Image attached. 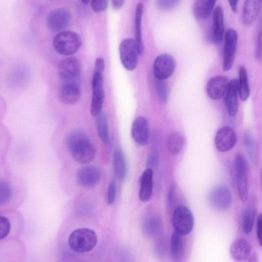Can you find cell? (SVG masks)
Wrapping results in <instances>:
<instances>
[{
  "label": "cell",
  "instance_id": "1",
  "mask_svg": "<svg viewBox=\"0 0 262 262\" xmlns=\"http://www.w3.org/2000/svg\"><path fill=\"white\" fill-rule=\"evenodd\" d=\"M67 146L73 159L81 164H87L94 159L96 149L86 134L77 130L67 137Z\"/></svg>",
  "mask_w": 262,
  "mask_h": 262
},
{
  "label": "cell",
  "instance_id": "2",
  "mask_svg": "<svg viewBox=\"0 0 262 262\" xmlns=\"http://www.w3.org/2000/svg\"><path fill=\"white\" fill-rule=\"evenodd\" d=\"M97 241V235L94 230L88 228H80L71 233L68 243L73 251L84 253L92 250L95 247Z\"/></svg>",
  "mask_w": 262,
  "mask_h": 262
},
{
  "label": "cell",
  "instance_id": "3",
  "mask_svg": "<svg viewBox=\"0 0 262 262\" xmlns=\"http://www.w3.org/2000/svg\"><path fill=\"white\" fill-rule=\"evenodd\" d=\"M81 45L80 36L72 31L63 30L59 32L53 39V46L55 51L64 56L74 54L79 49Z\"/></svg>",
  "mask_w": 262,
  "mask_h": 262
},
{
  "label": "cell",
  "instance_id": "4",
  "mask_svg": "<svg viewBox=\"0 0 262 262\" xmlns=\"http://www.w3.org/2000/svg\"><path fill=\"white\" fill-rule=\"evenodd\" d=\"M172 224L176 232L184 236L187 235L194 226L193 214L186 206H177L172 213Z\"/></svg>",
  "mask_w": 262,
  "mask_h": 262
},
{
  "label": "cell",
  "instance_id": "5",
  "mask_svg": "<svg viewBox=\"0 0 262 262\" xmlns=\"http://www.w3.org/2000/svg\"><path fill=\"white\" fill-rule=\"evenodd\" d=\"M234 165L238 195L241 201L245 202L248 196L247 165L244 156L241 153L235 155Z\"/></svg>",
  "mask_w": 262,
  "mask_h": 262
},
{
  "label": "cell",
  "instance_id": "6",
  "mask_svg": "<svg viewBox=\"0 0 262 262\" xmlns=\"http://www.w3.org/2000/svg\"><path fill=\"white\" fill-rule=\"evenodd\" d=\"M119 54L124 67L129 71L134 70L137 67L140 55L135 40L132 38L123 39L119 46Z\"/></svg>",
  "mask_w": 262,
  "mask_h": 262
},
{
  "label": "cell",
  "instance_id": "7",
  "mask_svg": "<svg viewBox=\"0 0 262 262\" xmlns=\"http://www.w3.org/2000/svg\"><path fill=\"white\" fill-rule=\"evenodd\" d=\"M237 38V32L233 29H228L225 34L223 54V68L225 71L229 70L233 64Z\"/></svg>",
  "mask_w": 262,
  "mask_h": 262
},
{
  "label": "cell",
  "instance_id": "8",
  "mask_svg": "<svg viewBox=\"0 0 262 262\" xmlns=\"http://www.w3.org/2000/svg\"><path fill=\"white\" fill-rule=\"evenodd\" d=\"M92 99L91 113L93 116H97L102 111L104 98L103 86V73L94 72L92 81Z\"/></svg>",
  "mask_w": 262,
  "mask_h": 262
},
{
  "label": "cell",
  "instance_id": "9",
  "mask_svg": "<svg viewBox=\"0 0 262 262\" xmlns=\"http://www.w3.org/2000/svg\"><path fill=\"white\" fill-rule=\"evenodd\" d=\"M71 18V12L67 8H56L49 13L47 26L51 31L60 32L69 26Z\"/></svg>",
  "mask_w": 262,
  "mask_h": 262
},
{
  "label": "cell",
  "instance_id": "10",
  "mask_svg": "<svg viewBox=\"0 0 262 262\" xmlns=\"http://www.w3.org/2000/svg\"><path fill=\"white\" fill-rule=\"evenodd\" d=\"M208 202L214 209L224 211L230 208L232 197L230 190L225 186H220L214 188L209 193Z\"/></svg>",
  "mask_w": 262,
  "mask_h": 262
},
{
  "label": "cell",
  "instance_id": "11",
  "mask_svg": "<svg viewBox=\"0 0 262 262\" xmlns=\"http://www.w3.org/2000/svg\"><path fill=\"white\" fill-rule=\"evenodd\" d=\"M176 67L175 61L170 55L162 54L158 56L153 64L155 78L164 80L173 74Z\"/></svg>",
  "mask_w": 262,
  "mask_h": 262
},
{
  "label": "cell",
  "instance_id": "12",
  "mask_svg": "<svg viewBox=\"0 0 262 262\" xmlns=\"http://www.w3.org/2000/svg\"><path fill=\"white\" fill-rule=\"evenodd\" d=\"M101 170L93 165L85 166L80 168L76 173V179L81 186L87 188L97 185L102 179Z\"/></svg>",
  "mask_w": 262,
  "mask_h": 262
},
{
  "label": "cell",
  "instance_id": "13",
  "mask_svg": "<svg viewBox=\"0 0 262 262\" xmlns=\"http://www.w3.org/2000/svg\"><path fill=\"white\" fill-rule=\"evenodd\" d=\"M229 84L230 81L225 76L218 75L211 77L206 85L208 96L215 100L222 99L226 94Z\"/></svg>",
  "mask_w": 262,
  "mask_h": 262
},
{
  "label": "cell",
  "instance_id": "14",
  "mask_svg": "<svg viewBox=\"0 0 262 262\" xmlns=\"http://www.w3.org/2000/svg\"><path fill=\"white\" fill-rule=\"evenodd\" d=\"M237 141L236 135L234 129L228 126L220 128L215 137V145L220 152H226L232 149Z\"/></svg>",
  "mask_w": 262,
  "mask_h": 262
},
{
  "label": "cell",
  "instance_id": "15",
  "mask_svg": "<svg viewBox=\"0 0 262 262\" xmlns=\"http://www.w3.org/2000/svg\"><path fill=\"white\" fill-rule=\"evenodd\" d=\"M81 73V64L78 59L71 57L62 60L58 64V73L60 78L66 80L75 79Z\"/></svg>",
  "mask_w": 262,
  "mask_h": 262
},
{
  "label": "cell",
  "instance_id": "16",
  "mask_svg": "<svg viewBox=\"0 0 262 262\" xmlns=\"http://www.w3.org/2000/svg\"><path fill=\"white\" fill-rule=\"evenodd\" d=\"M132 136L134 140L140 145H144L148 142L149 126L147 120L143 116H139L134 120Z\"/></svg>",
  "mask_w": 262,
  "mask_h": 262
},
{
  "label": "cell",
  "instance_id": "17",
  "mask_svg": "<svg viewBox=\"0 0 262 262\" xmlns=\"http://www.w3.org/2000/svg\"><path fill=\"white\" fill-rule=\"evenodd\" d=\"M224 18L222 8L216 6L213 12L211 40L214 43H219L222 40L224 34Z\"/></svg>",
  "mask_w": 262,
  "mask_h": 262
},
{
  "label": "cell",
  "instance_id": "18",
  "mask_svg": "<svg viewBox=\"0 0 262 262\" xmlns=\"http://www.w3.org/2000/svg\"><path fill=\"white\" fill-rule=\"evenodd\" d=\"M81 97L80 89L75 83L64 84L61 86L59 91V99L66 105L76 103L80 100Z\"/></svg>",
  "mask_w": 262,
  "mask_h": 262
},
{
  "label": "cell",
  "instance_id": "19",
  "mask_svg": "<svg viewBox=\"0 0 262 262\" xmlns=\"http://www.w3.org/2000/svg\"><path fill=\"white\" fill-rule=\"evenodd\" d=\"M238 80L236 78L230 81L229 89L224 97V102L228 113L231 116H234L238 112Z\"/></svg>",
  "mask_w": 262,
  "mask_h": 262
},
{
  "label": "cell",
  "instance_id": "20",
  "mask_svg": "<svg viewBox=\"0 0 262 262\" xmlns=\"http://www.w3.org/2000/svg\"><path fill=\"white\" fill-rule=\"evenodd\" d=\"M251 249V245L247 239L238 238L232 243L230 253L234 260L241 262L249 257Z\"/></svg>",
  "mask_w": 262,
  "mask_h": 262
},
{
  "label": "cell",
  "instance_id": "21",
  "mask_svg": "<svg viewBox=\"0 0 262 262\" xmlns=\"http://www.w3.org/2000/svg\"><path fill=\"white\" fill-rule=\"evenodd\" d=\"M262 5V1L248 0L244 3L242 11V21L244 25L250 26L257 18Z\"/></svg>",
  "mask_w": 262,
  "mask_h": 262
},
{
  "label": "cell",
  "instance_id": "22",
  "mask_svg": "<svg viewBox=\"0 0 262 262\" xmlns=\"http://www.w3.org/2000/svg\"><path fill=\"white\" fill-rule=\"evenodd\" d=\"M152 177V170L150 168L145 170L141 177L139 197L142 201H147L151 196L153 188Z\"/></svg>",
  "mask_w": 262,
  "mask_h": 262
},
{
  "label": "cell",
  "instance_id": "23",
  "mask_svg": "<svg viewBox=\"0 0 262 262\" xmlns=\"http://www.w3.org/2000/svg\"><path fill=\"white\" fill-rule=\"evenodd\" d=\"M183 236L174 231L171 237L170 251L172 259L176 262L181 261L184 255L185 243Z\"/></svg>",
  "mask_w": 262,
  "mask_h": 262
},
{
  "label": "cell",
  "instance_id": "24",
  "mask_svg": "<svg viewBox=\"0 0 262 262\" xmlns=\"http://www.w3.org/2000/svg\"><path fill=\"white\" fill-rule=\"evenodd\" d=\"M216 3L213 0H197L193 6V13L198 20L207 19L211 13Z\"/></svg>",
  "mask_w": 262,
  "mask_h": 262
},
{
  "label": "cell",
  "instance_id": "25",
  "mask_svg": "<svg viewBox=\"0 0 262 262\" xmlns=\"http://www.w3.org/2000/svg\"><path fill=\"white\" fill-rule=\"evenodd\" d=\"M143 11L142 3H138L136 6L135 15L134 28L135 41L137 43L139 54L141 55L144 51V46L141 34V22Z\"/></svg>",
  "mask_w": 262,
  "mask_h": 262
},
{
  "label": "cell",
  "instance_id": "26",
  "mask_svg": "<svg viewBox=\"0 0 262 262\" xmlns=\"http://www.w3.org/2000/svg\"><path fill=\"white\" fill-rule=\"evenodd\" d=\"M238 95L241 100L246 101L250 95V89L246 68L241 65L238 70Z\"/></svg>",
  "mask_w": 262,
  "mask_h": 262
},
{
  "label": "cell",
  "instance_id": "27",
  "mask_svg": "<svg viewBox=\"0 0 262 262\" xmlns=\"http://www.w3.org/2000/svg\"><path fill=\"white\" fill-rule=\"evenodd\" d=\"M96 125L98 135L102 142L107 144L109 141L108 124L105 113L101 112L96 119Z\"/></svg>",
  "mask_w": 262,
  "mask_h": 262
},
{
  "label": "cell",
  "instance_id": "28",
  "mask_svg": "<svg viewBox=\"0 0 262 262\" xmlns=\"http://www.w3.org/2000/svg\"><path fill=\"white\" fill-rule=\"evenodd\" d=\"M255 214L256 204L252 199L246 208L243 217V229L246 234H249L252 230Z\"/></svg>",
  "mask_w": 262,
  "mask_h": 262
},
{
  "label": "cell",
  "instance_id": "29",
  "mask_svg": "<svg viewBox=\"0 0 262 262\" xmlns=\"http://www.w3.org/2000/svg\"><path fill=\"white\" fill-rule=\"evenodd\" d=\"M184 145L182 136L178 132H172L167 139V147L169 152L172 155H177L182 150Z\"/></svg>",
  "mask_w": 262,
  "mask_h": 262
},
{
  "label": "cell",
  "instance_id": "30",
  "mask_svg": "<svg viewBox=\"0 0 262 262\" xmlns=\"http://www.w3.org/2000/svg\"><path fill=\"white\" fill-rule=\"evenodd\" d=\"M114 171L119 179H124L126 173V167L124 155L121 150L115 152L113 157Z\"/></svg>",
  "mask_w": 262,
  "mask_h": 262
},
{
  "label": "cell",
  "instance_id": "31",
  "mask_svg": "<svg viewBox=\"0 0 262 262\" xmlns=\"http://www.w3.org/2000/svg\"><path fill=\"white\" fill-rule=\"evenodd\" d=\"M160 219L156 216H149L143 222L142 229L143 233L148 236H151L158 233L161 227Z\"/></svg>",
  "mask_w": 262,
  "mask_h": 262
},
{
  "label": "cell",
  "instance_id": "32",
  "mask_svg": "<svg viewBox=\"0 0 262 262\" xmlns=\"http://www.w3.org/2000/svg\"><path fill=\"white\" fill-rule=\"evenodd\" d=\"M244 143L249 156L254 162L257 158V147L254 139L249 133H246L244 136Z\"/></svg>",
  "mask_w": 262,
  "mask_h": 262
},
{
  "label": "cell",
  "instance_id": "33",
  "mask_svg": "<svg viewBox=\"0 0 262 262\" xmlns=\"http://www.w3.org/2000/svg\"><path fill=\"white\" fill-rule=\"evenodd\" d=\"M12 189L10 183L6 180L0 182V205L7 204L11 199Z\"/></svg>",
  "mask_w": 262,
  "mask_h": 262
},
{
  "label": "cell",
  "instance_id": "34",
  "mask_svg": "<svg viewBox=\"0 0 262 262\" xmlns=\"http://www.w3.org/2000/svg\"><path fill=\"white\" fill-rule=\"evenodd\" d=\"M154 85L155 91L161 101L166 102L168 96V89L164 80L155 78Z\"/></svg>",
  "mask_w": 262,
  "mask_h": 262
},
{
  "label": "cell",
  "instance_id": "35",
  "mask_svg": "<svg viewBox=\"0 0 262 262\" xmlns=\"http://www.w3.org/2000/svg\"><path fill=\"white\" fill-rule=\"evenodd\" d=\"M11 229L9 220L6 216H0V239H3L9 234Z\"/></svg>",
  "mask_w": 262,
  "mask_h": 262
},
{
  "label": "cell",
  "instance_id": "36",
  "mask_svg": "<svg viewBox=\"0 0 262 262\" xmlns=\"http://www.w3.org/2000/svg\"><path fill=\"white\" fill-rule=\"evenodd\" d=\"M179 1H157L156 5L157 8L161 11H167L176 7L179 4Z\"/></svg>",
  "mask_w": 262,
  "mask_h": 262
},
{
  "label": "cell",
  "instance_id": "37",
  "mask_svg": "<svg viewBox=\"0 0 262 262\" xmlns=\"http://www.w3.org/2000/svg\"><path fill=\"white\" fill-rule=\"evenodd\" d=\"M116 185L115 182L111 181L108 185L107 192V201L108 204H112L116 198Z\"/></svg>",
  "mask_w": 262,
  "mask_h": 262
},
{
  "label": "cell",
  "instance_id": "38",
  "mask_svg": "<svg viewBox=\"0 0 262 262\" xmlns=\"http://www.w3.org/2000/svg\"><path fill=\"white\" fill-rule=\"evenodd\" d=\"M107 1L93 0L91 2V7L93 10L97 13L104 11L107 8Z\"/></svg>",
  "mask_w": 262,
  "mask_h": 262
},
{
  "label": "cell",
  "instance_id": "39",
  "mask_svg": "<svg viewBox=\"0 0 262 262\" xmlns=\"http://www.w3.org/2000/svg\"><path fill=\"white\" fill-rule=\"evenodd\" d=\"M168 246H170L167 245V241L164 240V239H162L158 241L157 245H156V251L157 254L160 256L165 255L167 254V247Z\"/></svg>",
  "mask_w": 262,
  "mask_h": 262
},
{
  "label": "cell",
  "instance_id": "40",
  "mask_svg": "<svg viewBox=\"0 0 262 262\" xmlns=\"http://www.w3.org/2000/svg\"><path fill=\"white\" fill-rule=\"evenodd\" d=\"M256 58L258 60L262 59V31H260L258 32L257 42H256Z\"/></svg>",
  "mask_w": 262,
  "mask_h": 262
},
{
  "label": "cell",
  "instance_id": "41",
  "mask_svg": "<svg viewBox=\"0 0 262 262\" xmlns=\"http://www.w3.org/2000/svg\"><path fill=\"white\" fill-rule=\"evenodd\" d=\"M256 233L259 245L262 247V214H259L257 219Z\"/></svg>",
  "mask_w": 262,
  "mask_h": 262
},
{
  "label": "cell",
  "instance_id": "42",
  "mask_svg": "<svg viewBox=\"0 0 262 262\" xmlns=\"http://www.w3.org/2000/svg\"><path fill=\"white\" fill-rule=\"evenodd\" d=\"M158 160L159 156L157 152L153 151L149 156L147 161V165L148 168H151V167L156 166L158 162Z\"/></svg>",
  "mask_w": 262,
  "mask_h": 262
},
{
  "label": "cell",
  "instance_id": "43",
  "mask_svg": "<svg viewBox=\"0 0 262 262\" xmlns=\"http://www.w3.org/2000/svg\"><path fill=\"white\" fill-rule=\"evenodd\" d=\"M104 66V59L101 57L97 58L95 63L94 72H97L103 74Z\"/></svg>",
  "mask_w": 262,
  "mask_h": 262
},
{
  "label": "cell",
  "instance_id": "44",
  "mask_svg": "<svg viewBox=\"0 0 262 262\" xmlns=\"http://www.w3.org/2000/svg\"><path fill=\"white\" fill-rule=\"evenodd\" d=\"M175 195V187L174 186H172L169 191L168 196V204L171 206L173 203V200Z\"/></svg>",
  "mask_w": 262,
  "mask_h": 262
},
{
  "label": "cell",
  "instance_id": "45",
  "mask_svg": "<svg viewBox=\"0 0 262 262\" xmlns=\"http://www.w3.org/2000/svg\"><path fill=\"white\" fill-rule=\"evenodd\" d=\"M124 3V1L122 0L112 1V6L114 10H118L122 7Z\"/></svg>",
  "mask_w": 262,
  "mask_h": 262
},
{
  "label": "cell",
  "instance_id": "46",
  "mask_svg": "<svg viewBox=\"0 0 262 262\" xmlns=\"http://www.w3.org/2000/svg\"><path fill=\"white\" fill-rule=\"evenodd\" d=\"M237 1H228L229 5L233 13H236L237 11Z\"/></svg>",
  "mask_w": 262,
  "mask_h": 262
},
{
  "label": "cell",
  "instance_id": "47",
  "mask_svg": "<svg viewBox=\"0 0 262 262\" xmlns=\"http://www.w3.org/2000/svg\"><path fill=\"white\" fill-rule=\"evenodd\" d=\"M248 262H257V258L255 253L253 254L250 257Z\"/></svg>",
  "mask_w": 262,
  "mask_h": 262
},
{
  "label": "cell",
  "instance_id": "48",
  "mask_svg": "<svg viewBox=\"0 0 262 262\" xmlns=\"http://www.w3.org/2000/svg\"><path fill=\"white\" fill-rule=\"evenodd\" d=\"M81 3H83L84 4H87L88 3L90 2L89 1H86V0L81 1Z\"/></svg>",
  "mask_w": 262,
  "mask_h": 262
},
{
  "label": "cell",
  "instance_id": "49",
  "mask_svg": "<svg viewBox=\"0 0 262 262\" xmlns=\"http://www.w3.org/2000/svg\"><path fill=\"white\" fill-rule=\"evenodd\" d=\"M260 184H261V191H262V170H261V177H260Z\"/></svg>",
  "mask_w": 262,
  "mask_h": 262
}]
</instances>
